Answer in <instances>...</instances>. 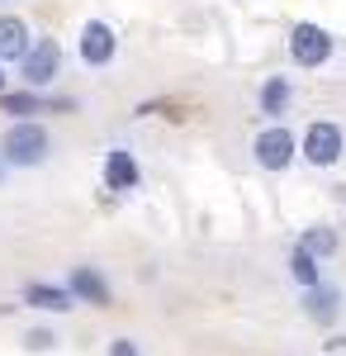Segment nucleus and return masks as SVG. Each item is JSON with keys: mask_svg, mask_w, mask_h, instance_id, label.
Listing matches in <instances>:
<instances>
[{"mask_svg": "<svg viewBox=\"0 0 346 356\" xmlns=\"http://www.w3.org/2000/svg\"><path fill=\"white\" fill-rule=\"evenodd\" d=\"M53 157V134L43 119H10V129L0 134V162L10 171H33Z\"/></svg>", "mask_w": 346, "mask_h": 356, "instance_id": "1", "label": "nucleus"}, {"mask_svg": "<svg viewBox=\"0 0 346 356\" xmlns=\"http://www.w3.org/2000/svg\"><path fill=\"white\" fill-rule=\"evenodd\" d=\"M15 67H19V81H24L28 90H53V81L62 76V43L48 38V33H38Z\"/></svg>", "mask_w": 346, "mask_h": 356, "instance_id": "2", "label": "nucleus"}, {"mask_svg": "<svg viewBox=\"0 0 346 356\" xmlns=\"http://www.w3.org/2000/svg\"><path fill=\"white\" fill-rule=\"evenodd\" d=\"M252 162L261 166V171H290L299 162V134L285 129V124H266L261 134L252 138Z\"/></svg>", "mask_w": 346, "mask_h": 356, "instance_id": "3", "label": "nucleus"}, {"mask_svg": "<svg viewBox=\"0 0 346 356\" xmlns=\"http://www.w3.org/2000/svg\"><path fill=\"white\" fill-rule=\"evenodd\" d=\"M332 53H337V38H332L322 24L299 19V24L290 29V62H294V67L318 72V67H327V62H332Z\"/></svg>", "mask_w": 346, "mask_h": 356, "instance_id": "4", "label": "nucleus"}, {"mask_svg": "<svg viewBox=\"0 0 346 356\" xmlns=\"http://www.w3.org/2000/svg\"><path fill=\"white\" fill-rule=\"evenodd\" d=\"M342 152H346V134H342V124H332V119H313L304 129V138H299V157L308 166H318V171L337 166Z\"/></svg>", "mask_w": 346, "mask_h": 356, "instance_id": "5", "label": "nucleus"}, {"mask_svg": "<svg viewBox=\"0 0 346 356\" xmlns=\"http://www.w3.org/2000/svg\"><path fill=\"white\" fill-rule=\"evenodd\" d=\"M76 110V100L72 95H48V90H0V114H10V119H38V114H72Z\"/></svg>", "mask_w": 346, "mask_h": 356, "instance_id": "6", "label": "nucleus"}, {"mask_svg": "<svg viewBox=\"0 0 346 356\" xmlns=\"http://www.w3.org/2000/svg\"><path fill=\"white\" fill-rule=\"evenodd\" d=\"M119 57V38H114V24L105 19H85L76 29V62L81 67H90V72H100Z\"/></svg>", "mask_w": 346, "mask_h": 356, "instance_id": "7", "label": "nucleus"}, {"mask_svg": "<svg viewBox=\"0 0 346 356\" xmlns=\"http://www.w3.org/2000/svg\"><path fill=\"white\" fill-rule=\"evenodd\" d=\"M62 285H67V295L76 304H85V309H109V304H114V290H109V280H105L100 266H85V261H81V266L67 271Z\"/></svg>", "mask_w": 346, "mask_h": 356, "instance_id": "8", "label": "nucleus"}, {"mask_svg": "<svg viewBox=\"0 0 346 356\" xmlns=\"http://www.w3.org/2000/svg\"><path fill=\"white\" fill-rule=\"evenodd\" d=\"M100 176H105L109 191H119V195H129V191H138V186H142V166H138V157L129 152V147H109Z\"/></svg>", "mask_w": 346, "mask_h": 356, "instance_id": "9", "label": "nucleus"}, {"mask_svg": "<svg viewBox=\"0 0 346 356\" xmlns=\"http://www.w3.org/2000/svg\"><path fill=\"white\" fill-rule=\"evenodd\" d=\"M304 314H308L318 328H332V323L342 318V290L327 285V280H318L313 290H304Z\"/></svg>", "mask_w": 346, "mask_h": 356, "instance_id": "10", "label": "nucleus"}, {"mask_svg": "<svg viewBox=\"0 0 346 356\" xmlns=\"http://www.w3.org/2000/svg\"><path fill=\"white\" fill-rule=\"evenodd\" d=\"M19 300L28 309H38V314H72L76 309V300L67 295V285H53V280H28Z\"/></svg>", "mask_w": 346, "mask_h": 356, "instance_id": "11", "label": "nucleus"}, {"mask_svg": "<svg viewBox=\"0 0 346 356\" xmlns=\"http://www.w3.org/2000/svg\"><path fill=\"white\" fill-rule=\"evenodd\" d=\"M256 105H261V114H266L270 124H280L294 105V81L290 76H266L261 90H256Z\"/></svg>", "mask_w": 346, "mask_h": 356, "instance_id": "12", "label": "nucleus"}, {"mask_svg": "<svg viewBox=\"0 0 346 356\" xmlns=\"http://www.w3.org/2000/svg\"><path fill=\"white\" fill-rule=\"evenodd\" d=\"M33 43V29L24 15H0V62H19Z\"/></svg>", "mask_w": 346, "mask_h": 356, "instance_id": "13", "label": "nucleus"}, {"mask_svg": "<svg viewBox=\"0 0 346 356\" xmlns=\"http://www.w3.org/2000/svg\"><path fill=\"white\" fill-rule=\"evenodd\" d=\"M308 257H318V261H327V257H337V247H342V238H337V228H327V223H313V228H304L299 233V243Z\"/></svg>", "mask_w": 346, "mask_h": 356, "instance_id": "14", "label": "nucleus"}, {"mask_svg": "<svg viewBox=\"0 0 346 356\" xmlns=\"http://www.w3.org/2000/svg\"><path fill=\"white\" fill-rule=\"evenodd\" d=\"M290 280L299 285V290H313V285L322 280V261H318V257H308L304 247H294V252H290Z\"/></svg>", "mask_w": 346, "mask_h": 356, "instance_id": "15", "label": "nucleus"}, {"mask_svg": "<svg viewBox=\"0 0 346 356\" xmlns=\"http://www.w3.org/2000/svg\"><path fill=\"white\" fill-rule=\"evenodd\" d=\"M57 342H62V337H57L48 323H33V328L19 332V347H24V352H57Z\"/></svg>", "mask_w": 346, "mask_h": 356, "instance_id": "16", "label": "nucleus"}, {"mask_svg": "<svg viewBox=\"0 0 346 356\" xmlns=\"http://www.w3.org/2000/svg\"><path fill=\"white\" fill-rule=\"evenodd\" d=\"M105 356H142V347H138L133 337H109Z\"/></svg>", "mask_w": 346, "mask_h": 356, "instance_id": "17", "label": "nucleus"}, {"mask_svg": "<svg viewBox=\"0 0 346 356\" xmlns=\"http://www.w3.org/2000/svg\"><path fill=\"white\" fill-rule=\"evenodd\" d=\"M0 90H10V76H5V62H0Z\"/></svg>", "mask_w": 346, "mask_h": 356, "instance_id": "18", "label": "nucleus"}, {"mask_svg": "<svg viewBox=\"0 0 346 356\" xmlns=\"http://www.w3.org/2000/svg\"><path fill=\"white\" fill-rule=\"evenodd\" d=\"M5 171H10V166H5V162H0V181H5Z\"/></svg>", "mask_w": 346, "mask_h": 356, "instance_id": "19", "label": "nucleus"}]
</instances>
